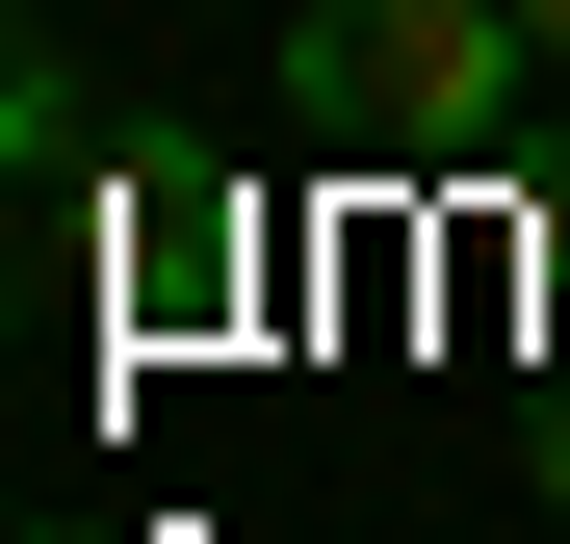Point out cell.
Masks as SVG:
<instances>
[{
	"label": "cell",
	"mask_w": 570,
	"mask_h": 544,
	"mask_svg": "<svg viewBox=\"0 0 570 544\" xmlns=\"http://www.w3.org/2000/svg\"><path fill=\"white\" fill-rule=\"evenodd\" d=\"M285 78H312V130H337V156H390V181H466V156L519 130L544 27H519V0H312V27H285Z\"/></svg>",
	"instance_id": "obj_1"
},
{
	"label": "cell",
	"mask_w": 570,
	"mask_h": 544,
	"mask_svg": "<svg viewBox=\"0 0 570 544\" xmlns=\"http://www.w3.org/2000/svg\"><path fill=\"white\" fill-rule=\"evenodd\" d=\"M105 259H130V337H234V311H259V181H234V130H130V156H105Z\"/></svg>",
	"instance_id": "obj_2"
},
{
	"label": "cell",
	"mask_w": 570,
	"mask_h": 544,
	"mask_svg": "<svg viewBox=\"0 0 570 544\" xmlns=\"http://www.w3.org/2000/svg\"><path fill=\"white\" fill-rule=\"evenodd\" d=\"M130 130L78 105V27H27V0H0V181H105Z\"/></svg>",
	"instance_id": "obj_3"
},
{
	"label": "cell",
	"mask_w": 570,
	"mask_h": 544,
	"mask_svg": "<svg viewBox=\"0 0 570 544\" xmlns=\"http://www.w3.org/2000/svg\"><path fill=\"white\" fill-rule=\"evenodd\" d=\"M519 467H544V518H570V415H544V441H519Z\"/></svg>",
	"instance_id": "obj_4"
},
{
	"label": "cell",
	"mask_w": 570,
	"mask_h": 544,
	"mask_svg": "<svg viewBox=\"0 0 570 544\" xmlns=\"http://www.w3.org/2000/svg\"><path fill=\"white\" fill-rule=\"evenodd\" d=\"M519 27H544V78H570V0H519Z\"/></svg>",
	"instance_id": "obj_5"
},
{
	"label": "cell",
	"mask_w": 570,
	"mask_h": 544,
	"mask_svg": "<svg viewBox=\"0 0 570 544\" xmlns=\"http://www.w3.org/2000/svg\"><path fill=\"white\" fill-rule=\"evenodd\" d=\"M0 544H27V518H0Z\"/></svg>",
	"instance_id": "obj_6"
}]
</instances>
